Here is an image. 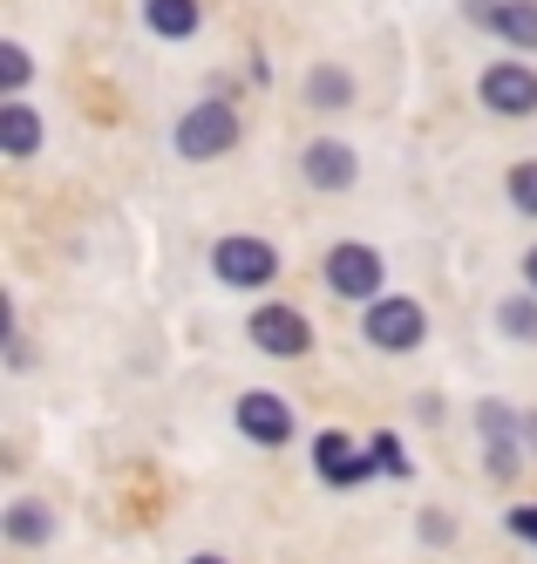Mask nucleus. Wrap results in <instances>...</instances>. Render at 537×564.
Wrapping results in <instances>:
<instances>
[{
  "label": "nucleus",
  "mask_w": 537,
  "mask_h": 564,
  "mask_svg": "<svg viewBox=\"0 0 537 564\" xmlns=\"http://www.w3.org/2000/svg\"><path fill=\"white\" fill-rule=\"evenodd\" d=\"M476 96H483V109H497V116H530L537 109V68H524V62H490L476 75Z\"/></svg>",
  "instance_id": "obj_6"
},
{
  "label": "nucleus",
  "mask_w": 537,
  "mask_h": 564,
  "mask_svg": "<svg viewBox=\"0 0 537 564\" xmlns=\"http://www.w3.org/2000/svg\"><path fill=\"white\" fill-rule=\"evenodd\" d=\"M382 272H388V259H382L375 246H361V238H341V246H326V259H320L326 293H341V300H367V306L382 300Z\"/></svg>",
  "instance_id": "obj_2"
},
{
  "label": "nucleus",
  "mask_w": 537,
  "mask_h": 564,
  "mask_svg": "<svg viewBox=\"0 0 537 564\" xmlns=\"http://www.w3.org/2000/svg\"><path fill=\"white\" fill-rule=\"evenodd\" d=\"M300 171H307V184H313V191H347V184L361 177V164H354V150H347L341 137H320V143H307V156H300Z\"/></svg>",
  "instance_id": "obj_10"
},
{
  "label": "nucleus",
  "mask_w": 537,
  "mask_h": 564,
  "mask_svg": "<svg viewBox=\"0 0 537 564\" xmlns=\"http://www.w3.org/2000/svg\"><path fill=\"white\" fill-rule=\"evenodd\" d=\"M463 8H470V21H483L497 34V42L537 55V0H463Z\"/></svg>",
  "instance_id": "obj_7"
},
{
  "label": "nucleus",
  "mask_w": 537,
  "mask_h": 564,
  "mask_svg": "<svg viewBox=\"0 0 537 564\" xmlns=\"http://www.w3.org/2000/svg\"><path fill=\"white\" fill-rule=\"evenodd\" d=\"M0 150H8V156H34V150H41V116H34L21 96L0 102Z\"/></svg>",
  "instance_id": "obj_12"
},
{
  "label": "nucleus",
  "mask_w": 537,
  "mask_h": 564,
  "mask_svg": "<svg viewBox=\"0 0 537 564\" xmlns=\"http://www.w3.org/2000/svg\"><path fill=\"white\" fill-rule=\"evenodd\" d=\"M524 449L537 456V415H524Z\"/></svg>",
  "instance_id": "obj_23"
},
{
  "label": "nucleus",
  "mask_w": 537,
  "mask_h": 564,
  "mask_svg": "<svg viewBox=\"0 0 537 564\" xmlns=\"http://www.w3.org/2000/svg\"><path fill=\"white\" fill-rule=\"evenodd\" d=\"M212 272L225 279V286H272L279 279V252H272V238H253V231H232L212 246Z\"/></svg>",
  "instance_id": "obj_3"
},
{
  "label": "nucleus",
  "mask_w": 537,
  "mask_h": 564,
  "mask_svg": "<svg viewBox=\"0 0 537 564\" xmlns=\"http://www.w3.org/2000/svg\"><path fill=\"white\" fill-rule=\"evenodd\" d=\"M0 531H8V544L34 551V544H49V538H55V510H49V503H34V497H21V503H8Z\"/></svg>",
  "instance_id": "obj_11"
},
{
  "label": "nucleus",
  "mask_w": 537,
  "mask_h": 564,
  "mask_svg": "<svg viewBox=\"0 0 537 564\" xmlns=\"http://www.w3.org/2000/svg\"><path fill=\"white\" fill-rule=\"evenodd\" d=\"M232 422H238V435H245V442H266V449H279V442H293V409H286L279 394H266V388L238 394Z\"/></svg>",
  "instance_id": "obj_8"
},
{
  "label": "nucleus",
  "mask_w": 537,
  "mask_h": 564,
  "mask_svg": "<svg viewBox=\"0 0 537 564\" xmlns=\"http://www.w3.org/2000/svg\"><path fill=\"white\" fill-rule=\"evenodd\" d=\"M511 205L524 218H537V156H530V164H511Z\"/></svg>",
  "instance_id": "obj_18"
},
{
  "label": "nucleus",
  "mask_w": 537,
  "mask_h": 564,
  "mask_svg": "<svg viewBox=\"0 0 537 564\" xmlns=\"http://www.w3.org/2000/svg\"><path fill=\"white\" fill-rule=\"evenodd\" d=\"M497 327H504L511 340H530V347H537V293L504 300V306H497Z\"/></svg>",
  "instance_id": "obj_15"
},
{
  "label": "nucleus",
  "mask_w": 537,
  "mask_h": 564,
  "mask_svg": "<svg viewBox=\"0 0 537 564\" xmlns=\"http://www.w3.org/2000/svg\"><path fill=\"white\" fill-rule=\"evenodd\" d=\"M191 564H225V557H212V551H197V557H191Z\"/></svg>",
  "instance_id": "obj_24"
},
{
  "label": "nucleus",
  "mask_w": 537,
  "mask_h": 564,
  "mask_svg": "<svg viewBox=\"0 0 537 564\" xmlns=\"http://www.w3.org/2000/svg\"><path fill=\"white\" fill-rule=\"evenodd\" d=\"M307 102H313V109H347V102H354V75L320 62V68L307 75Z\"/></svg>",
  "instance_id": "obj_14"
},
{
  "label": "nucleus",
  "mask_w": 537,
  "mask_h": 564,
  "mask_svg": "<svg viewBox=\"0 0 537 564\" xmlns=\"http://www.w3.org/2000/svg\"><path fill=\"white\" fill-rule=\"evenodd\" d=\"M238 137H245V123H238V109L225 96H204V102H191L178 116V156L184 164H212V156L238 150Z\"/></svg>",
  "instance_id": "obj_1"
},
{
  "label": "nucleus",
  "mask_w": 537,
  "mask_h": 564,
  "mask_svg": "<svg viewBox=\"0 0 537 564\" xmlns=\"http://www.w3.org/2000/svg\"><path fill=\"white\" fill-rule=\"evenodd\" d=\"M143 21H150V34H163V42H191L204 8L197 0H143Z\"/></svg>",
  "instance_id": "obj_13"
},
{
  "label": "nucleus",
  "mask_w": 537,
  "mask_h": 564,
  "mask_svg": "<svg viewBox=\"0 0 537 564\" xmlns=\"http://www.w3.org/2000/svg\"><path fill=\"white\" fill-rule=\"evenodd\" d=\"M313 469L334 482V490H354V482H367L375 476V456L367 449H354V435H341V429H320L313 435Z\"/></svg>",
  "instance_id": "obj_9"
},
{
  "label": "nucleus",
  "mask_w": 537,
  "mask_h": 564,
  "mask_svg": "<svg viewBox=\"0 0 537 564\" xmlns=\"http://www.w3.org/2000/svg\"><path fill=\"white\" fill-rule=\"evenodd\" d=\"M511 531H517L524 544H537V510H511Z\"/></svg>",
  "instance_id": "obj_21"
},
{
  "label": "nucleus",
  "mask_w": 537,
  "mask_h": 564,
  "mask_svg": "<svg viewBox=\"0 0 537 564\" xmlns=\"http://www.w3.org/2000/svg\"><path fill=\"white\" fill-rule=\"evenodd\" d=\"M517 442H524V435H511V442H483V469L497 476V482H517V463H524Z\"/></svg>",
  "instance_id": "obj_17"
},
{
  "label": "nucleus",
  "mask_w": 537,
  "mask_h": 564,
  "mask_svg": "<svg viewBox=\"0 0 537 564\" xmlns=\"http://www.w3.org/2000/svg\"><path fill=\"white\" fill-rule=\"evenodd\" d=\"M367 456H375V469H388V476H408V456H401L395 435H375V442H367Z\"/></svg>",
  "instance_id": "obj_19"
},
{
  "label": "nucleus",
  "mask_w": 537,
  "mask_h": 564,
  "mask_svg": "<svg viewBox=\"0 0 537 564\" xmlns=\"http://www.w3.org/2000/svg\"><path fill=\"white\" fill-rule=\"evenodd\" d=\"M245 334H253V347L259 354H279V360H300L307 347H313V327H307V313L300 306H259L253 319H245Z\"/></svg>",
  "instance_id": "obj_5"
},
{
  "label": "nucleus",
  "mask_w": 537,
  "mask_h": 564,
  "mask_svg": "<svg viewBox=\"0 0 537 564\" xmlns=\"http://www.w3.org/2000/svg\"><path fill=\"white\" fill-rule=\"evenodd\" d=\"M28 75H34L28 48H21V42H0V89H8V96H21V89H28Z\"/></svg>",
  "instance_id": "obj_16"
},
{
  "label": "nucleus",
  "mask_w": 537,
  "mask_h": 564,
  "mask_svg": "<svg viewBox=\"0 0 537 564\" xmlns=\"http://www.w3.org/2000/svg\"><path fill=\"white\" fill-rule=\"evenodd\" d=\"M361 334L375 340L382 354H408V347H422V334H429V313H422L416 300H401V293H382L375 306H367Z\"/></svg>",
  "instance_id": "obj_4"
},
{
  "label": "nucleus",
  "mask_w": 537,
  "mask_h": 564,
  "mask_svg": "<svg viewBox=\"0 0 537 564\" xmlns=\"http://www.w3.org/2000/svg\"><path fill=\"white\" fill-rule=\"evenodd\" d=\"M422 538H429V544H449V538H457V523H449V510H422Z\"/></svg>",
  "instance_id": "obj_20"
},
{
  "label": "nucleus",
  "mask_w": 537,
  "mask_h": 564,
  "mask_svg": "<svg viewBox=\"0 0 537 564\" xmlns=\"http://www.w3.org/2000/svg\"><path fill=\"white\" fill-rule=\"evenodd\" d=\"M524 286H530V293H537V246H530V252H524Z\"/></svg>",
  "instance_id": "obj_22"
}]
</instances>
